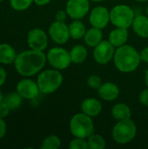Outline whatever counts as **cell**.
Segmentation results:
<instances>
[{"label": "cell", "mask_w": 148, "mask_h": 149, "mask_svg": "<svg viewBox=\"0 0 148 149\" xmlns=\"http://www.w3.org/2000/svg\"><path fill=\"white\" fill-rule=\"evenodd\" d=\"M7 131V126L3 118H0V139L3 138Z\"/></svg>", "instance_id": "32"}, {"label": "cell", "mask_w": 148, "mask_h": 149, "mask_svg": "<svg viewBox=\"0 0 148 149\" xmlns=\"http://www.w3.org/2000/svg\"><path fill=\"white\" fill-rule=\"evenodd\" d=\"M70 131L74 137L87 139L94 132L92 117L84 113L75 114L70 121Z\"/></svg>", "instance_id": "5"}, {"label": "cell", "mask_w": 148, "mask_h": 149, "mask_svg": "<svg viewBox=\"0 0 148 149\" xmlns=\"http://www.w3.org/2000/svg\"><path fill=\"white\" fill-rule=\"evenodd\" d=\"M3 97H4V96H3V93H2V92H1V90H0V103L3 100Z\"/></svg>", "instance_id": "37"}, {"label": "cell", "mask_w": 148, "mask_h": 149, "mask_svg": "<svg viewBox=\"0 0 148 149\" xmlns=\"http://www.w3.org/2000/svg\"><path fill=\"white\" fill-rule=\"evenodd\" d=\"M140 58L142 61L148 63V46L145 47L141 52H140Z\"/></svg>", "instance_id": "34"}, {"label": "cell", "mask_w": 148, "mask_h": 149, "mask_svg": "<svg viewBox=\"0 0 148 149\" xmlns=\"http://www.w3.org/2000/svg\"><path fill=\"white\" fill-rule=\"evenodd\" d=\"M6 78H7V72H6V71L4 70V68H3V67L0 66V87L5 83Z\"/></svg>", "instance_id": "33"}, {"label": "cell", "mask_w": 148, "mask_h": 149, "mask_svg": "<svg viewBox=\"0 0 148 149\" xmlns=\"http://www.w3.org/2000/svg\"><path fill=\"white\" fill-rule=\"evenodd\" d=\"M15 49L9 44H0V64L10 65L15 62L17 58Z\"/></svg>", "instance_id": "18"}, {"label": "cell", "mask_w": 148, "mask_h": 149, "mask_svg": "<svg viewBox=\"0 0 148 149\" xmlns=\"http://www.w3.org/2000/svg\"><path fill=\"white\" fill-rule=\"evenodd\" d=\"M17 92L23 97V99L34 100L38 96L40 90L37 81L25 78L17 84Z\"/></svg>", "instance_id": "12"}, {"label": "cell", "mask_w": 148, "mask_h": 149, "mask_svg": "<svg viewBox=\"0 0 148 149\" xmlns=\"http://www.w3.org/2000/svg\"><path fill=\"white\" fill-rule=\"evenodd\" d=\"M146 13H147V16L148 17V6L147 7V9H146Z\"/></svg>", "instance_id": "40"}, {"label": "cell", "mask_w": 148, "mask_h": 149, "mask_svg": "<svg viewBox=\"0 0 148 149\" xmlns=\"http://www.w3.org/2000/svg\"><path fill=\"white\" fill-rule=\"evenodd\" d=\"M48 33L51 40L58 45L65 44L71 38L69 26L65 24V22H58L56 20L50 25Z\"/></svg>", "instance_id": "9"}, {"label": "cell", "mask_w": 148, "mask_h": 149, "mask_svg": "<svg viewBox=\"0 0 148 149\" xmlns=\"http://www.w3.org/2000/svg\"><path fill=\"white\" fill-rule=\"evenodd\" d=\"M51 2V0H34V3L39 6H44L48 4Z\"/></svg>", "instance_id": "35"}, {"label": "cell", "mask_w": 148, "mask_h": 149, "mask_svg": "<svg viewBox=\"0 0 148 149\" xmlns=\"http://www.w3.org/2000/svg\"><path fill=\"white\" fill-rule=\"evenodd\" d=\"M66 16H67L66 10H59L58 11H57V13L55 15V20L58 21V22H65L66 19Z\"/></svg>", "instance_id": "31"}, {"label": "cell", "mask_w": 148, "mask_h": 149, "mask_svg": "<svg viewBox=\"0 0 148 149\" xmlns=\"http://www.w3.org/2000/svg\"><path fill=\"white\" fill-rule=\"evenodd\" d=\"M3 0H0V3H1V2H3Z\"/></svg>", "instance_id": "41"}, {"label": "cell", "mask_w": 148, "mask_h": 149, "mask_svg": "<svg viewBox=\"0 0 148 149\" xmlns=\"http://www.w3.org/2000/svg\"><path fill=\"white\" fill-rule=\"evenodd\" d=\"M89 1H92V2H102L104 0H89Z\"/></svg>", "instance_id": "38"}, {"label": "cell", "mask_w": 148, "mask_h": 149, "mask_svg": "<svg viewBox=\"0 0 148 149\" xmlns=\"http://www.w3.org/2000/svg\"><path fill=\"white\" fill-rule=\"evenodd\" d=\"M133 31L141 38H148V17L139 15L134 17L132 24Z\"/></svg>", "instance_id": "17"}, {"label": "cell", "mask_w": 148, "mask_h": 149, "mask_svg": "<svg viewBox=\"0 0 148 149\" xmlns=\"http://www.w3.org/2000/svg\"><path fill=\"white\" fill-rule=\"evenodd\" d=\"M128 39V31L126 28H120L116 27V29L113 30L109 34L108 41L114 46L120 47L126 45Z\"/></svg>", "instance_id": "16"}, {"label": "cell", "mask_w": 148, "mask_h": 149, "mask_svg": "<svg viewBox=\"0 0 148 149\" xmlns=\"http://www.w3.org/2000/svg\"><path fill=\"white\" fill-rule=\"evenodd\" d=\"M114 53V46L108 40H102L94 47L93 58L98 64L106 65L113 59Z\"/></svg>", "instance_id": "8"}, {"label": "cell", "mask_w": 148, "mask_h": 149, "mask_svg": "<svg viewBox=\"0 0 148 149\" xmlns=\"http://www.w3.org/2000/svg\"><path fill=\"white\" fill-rule=\"evenodd\" d=\"M11 111L17 110L18 109L23 102V97L16 91V92H11L9 93L8 94H6L3 97V100Z\"/></svg>", "instance_id": "23"}, {"label": "cell", "mask_w": 148, "mask_h": 149, "mask_svg": "<svg viewBox=\"0 0 148 149\" xmlns=\"http://www.w3.org/2000/svg\"><path fill=\"white\" fill-rule=\"evenodd\" d=\"M145 84L147 86V87L148 88V67L146 71V73H145Z\"/></svg>", "instance_id": "36"}, {"label": "cell", "mask_w": 148, "mask_h": 149, "mask_svg": "<svg viewBox=\"0 0 148 149\" xmlns=\"http://www.w3.org/2000/svg\"><path fill=\"white\" fill-rule=\"evenodd\" d=\"M137 127L135 123L130 119L118 120L113 128V139L118 144H127L136 136Z\"/></svg>", "instance_id": "4"}, {"label": "cell", "mask_w": 148, "mask_h": 149, "mask_svg": "<svg viewBox=\"0 0 148 149\" xmlns=\"http://www.w3.org/2000/svg\"><path fill=\"white\" fill-rule=\"evenodd\" d=\"M87 139L89 149H104L106 148V140L100 134H92Z\"/></svg>", "instance_id": "24"}, {"label": "cell", "mask_w": 148, "mask_h": 149, "mask_svg": "<svg viewBox=\"0 0 148 149\" xmlns=\"http://www.w3.org/2000/svg\"><path fill=\"white\" fill-rule=\"evenodd\" d=\"M134 17L133 10L126 4L116 5L110 11V21L116 27L127 29L132 26Z\"/></svg>", "instance_id": "6"}, {"label": "cell", "mask_w": 148, "mask_h": 149, "mask_svg": "<svg viewBox=\"0 0 148 149\" xmlns=\"http://www.w3.org/2000/svg\"><path fill=\"white\" fill-rule=\"evenodd\" d=\"M89 21L92 27L102 30L110 21V11L104 6H97L92 10Z\"/></svg>", "instance_id": "13"}, {"label": "cell", "mask_w": 148, "mask_h": 149, "mask_svg": "<svg viewBox=\"0 0 148 149\" xmlns=\"http://www.w3.org/2000/svg\"><path fill=\"white\" fill-rule=\"evenodd\" d=\"M48 63L57 70H65L72 63L70 52L61 47H53L46 54Z\"/></svg>", "instance_id": "7"}, {"label": "cell", "mask_w": 148, "mask_h": 149, "mask_svg": "<svg viewBox=\"0 0 148 149\" xmlns=\"http://www.w3.org/2000/svg\"><path fill=\"white\" fill-rule=\"evenodd\" d=\"M70 36L73 39H80L84 38L86 30L85 24L79 19H74L72 23L69 25Z\"/></svg>", "instance_id": "22"}, {"label": "cell", "mask_w": 148, "mask_h": 149, "mask_svg": "<svg viewBox=\"0 0 148 149\" xmlns=\"http://www.w3.org/2000/svg\"><path fill=\"white\" fill-rule=\"evenodd\" d=\"M101 84H102L101 79H100V77H99L97 75H92L87 79V85L92 89H97L98 90L99 87L101 86Z\"/></svg>", "instance_id": "28"}, {"label": "cell", "mask_w": 148, "mask_h": 149, "mask_svg": "<svg viewBox=\"0 0 148 149\" xmlns=\"http://www.w3.org/2000/svg\"><path fill=\"white\" fill-rule=\"evenodd\" d=\"M46 55L41 51L28 50L20 52L14 62L15 69L23 77H31L39 72L46 63Z\"/></svg>", "instance_id": "1"}, {"label": "cell", "mask_w": 148, "mask_h": 149, "mask_svg": "<svg viewBox=\"0 0 148 149\" xmlns=\"http://www.w3.org/2000/svg\"><path fill=\"white\" fill-rule=\"evenodd\" d=\"M61 146V141L60 139L54 134L49 135L46 138L43 140L41 142V149H58Z\"/></svg>", "instance_id": "25"}, {"label": "cell", "mask_w": 148, "mask_h": 149, "mask_svg": "<svg viewBox=\"0 0 148 149\" xmlns=\"http://www.w3.org/2000/svg\"><path fill=\"white\" fill-rule=\"evenodd\" d=\"M90 10L89 0H68L65 6L67 15L72 19L83 18Z\"/></svg>", "instance_id": "10"}, {"label": "cell", "mask_w": 148, "mask_h": 149, "mask_svg": "<svg viewBox=\"0 0 148 149\" xmlns=\"http://www.w3.org/2000/svg\"><path fill=\"white\" fill-rule=\"evenodd\" d=\"M27 43L31 50L41 51L46 49L48 45V37L47 34L39 28H35L31 30L27 35Z\"/></svg>", "instance_id": "11"}, {"label": "cell", "mask_w": 148, "mask_h": 149, "mask_svg": "<svg viewBox=\"0 0 148 149\" xmlns=\"http://www.w3.org/2000/svg\"><path fill=\"white\" fill-rule=\"evenodd\" d=\"M70 56L72 62L74 64H81L87 58V50L84 45H74L70 51Z\"/></svg>", "instance_id": "21"}, {"label": "cell", "mask_w": 148, "mask_h": 149, "mask_svg": "<svg viewBox=\"0 0 148 149\" xmlns=\"http://www.w3.org/2000/svg\"><path fill=\"white\" fill-rule=\"evenodd\" d=\"M10 111L11 110L9 108V107L3 101H2L0 103V118H3V119L6 118L9 115Z\"/></svg>", "instance_id": "29"}, {"label": "cell", "mask_w": 148, "mask_h": 149, "mask_svg": "<svg viewBox=\"0 0 148 149\" xmlns=\"http://www.w3.org/2000/svg\"><path fill=\"white\" fill-rule=\"evenodd\" d=\"M37 83L40 93L50 94L56 92L63 83V75L55 68L43 71L39 73L37 79Z\"/></svg>", "instance_id": "3"}, {"label": "cell", "mask_w": 148, "mask_h": 149, "mask_svg": "<svg viewBox=\"0 0 148 149\" xmlns=\"http://www.w3.org/2000/svg\"><path fill=\"white\" fill-rule=\"evenodd\" d=\"M70 149H89L88 142L85 139L83 138H77L75 137L71 142L69 143Z\"/></svg>", "instance_id": "27"}, {"label": "cell", "mask_w": 148, "mask_h": 149, "mask_svg": "<svg viewBox=\"0 0 148 149\" xmlns=\"http://www.w3.org/2000/svg\"><path fill=\"white\" fill-rule=\"evenodd\" d=\"M132 112L130 107L124 103H118L113 106L112 109V116L117 120L130 119Z\"/></svg>", "instance_id": "20"}, {"label": "cell", "mask_w": 148, "mask_h": 149, "mask_svg": "<svg viewBox=\"0 0 148 149\" xmlns=\"http://www.w3.org/2000/svg\"><path fill=\"white\" fill-rule=\"evenodd\" d=\"M34 3V0H10V6L17 11H23L27 10Z\"/></svg>", "instance_id": "26"}, {"label": "cell", "mask_w": 148, "mask_h": 149, "mask_svg": "<svg viewBox=\"0 0 148 149\" xmlns=\"http://www.w3.org/2000/svg\"><path fill=\"white\" fill-rule=\"evenodd\" d=\"M99 96L106 101L115 100L120 95V89L118 86L112 82H106L101 84L98 89Z\"/></svg>", "instance_id": "14"}, {"label": "cell", "mask_w": 148, "mask_h": 149, "mask_svg": "<svg viewBox=\"0 0 148 149\" xmlns=\"http://www.w3.org/2000/svg\"><path fill=\"white\" fill-rule=\"evenodd\" d=\"M140 53L128 45L118 47L113 57L114 65L121 72H132L135 71L140 65Z\"/></svg>", "instance_id": "2"}, {"label": "cell", "mask_w": 148, "mask_h": 149, "mask_svg": "<svg viewBox=\"0 0 148 149\" xmlns=\"http://www.w3.org/2000/svg\"><path fill=\"white\" fill-rule=\"evenodd\" d=\"M81 110L82 113L92 118L100 113L102 110V105L100 101L95 98H87L82 101Z\"/></svg>", "instance_id": "15"}, {"label": "cell", "mask_w": 148, "mask_h": 149, "mask_svg": "<svg viewBox=\"0 0 148 149\" xmlns=\"http://www.w3.org/2000/svg\"><path fill=\"white\" fill-rule=\"evenodd\" d=\"M135 1H138V2H147L148 0H135Z\"/></svg>", "instance_id": "39"}, {"label": "cell", "mask_w": 148, "mask_h": 149, "mask_svg": "<svg viewBox=\"0 0 148 149\" xmlns=\"http://www.w3.org/2000/svg\"><path fill=\"white\" fill-rule=\"evenodd\" d=\"M139 100H140V102L142 105L148 107V88L147 87V89L143 90V91L140 93V96H139Z\"/></svg>", "instance_id": "30"}, {"label": "cell", "mask_w": 148, "mask_h": 149, "mask_svg": "<svg viewBox=\"0 0 148 149\" xmlns=\"http://www.w3.org/2000/svg\"><path fill=\"white\" fill-rule=\"evenodd\" d=\"M102 38H103V33L101 29L92 27L88 31H86L84 36V40L86 45L90 47H95L102 41Z\"/></svg>", "instance_id": "19"}]
</instances>
